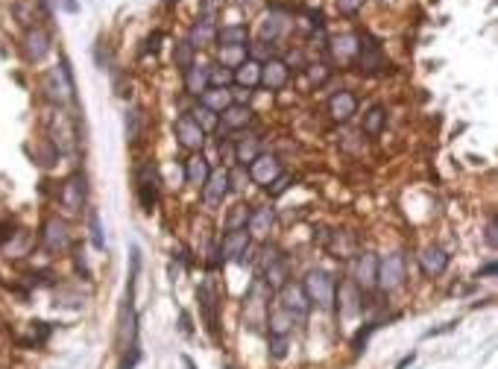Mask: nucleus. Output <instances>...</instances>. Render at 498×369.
Here are the masks:
<instances>
[{
    "label": "nucleus",
    "instance_id": "f257e3e1",
    "mask_svg": "<svg viewBox=\"0 0 498 369\" xmlns=\"http://www.w3.org/2000/svg\"><path fill=\"white\" fill-rule=\"evenodd\" d=\"M270 296H273V287H267L261 279H255L249 284L247 299H244V322L252 328V332H261V328L267 325Z\"/></svg>",
    "mask_w": 498,
    "mask_h": 369
},
{
    "label": "nucleus",
    "instance_id": "f03ea898",
    "mask_svg": "<svg viewBox=\"0 0 498 369\" xmlns=\"http://www.w3.org/2000/svg\"><path fill=\"white\" fill-rule=\"evenodd\" d=\"M355 68L361 73H381L387 68V56H384V47L378 42L375 35H357V50H355Z\"/></svg>",
    "mask_w": 498,
    "mask_h": 369
},
{
    "label": "nucleus",
    "instance_id": "7ed1b4c3",
    "mask_svg": "<svg viewBox=\"0 0 498 369\" xmlns=\"http://www.w3.org/2000/svg\"><path fill=\"white\" fill-rule=\"evenodd\" d=\"M302 290H305L308 302L316 305V308H331L334 294H337L334 279L326 273V270H311V273L305 276V282H302Z\"/></svg>",
    "mask_w": 498,
    "mask_h": 369
},
{
    "label": "nucleus",
    "instance_id": "20e7f679",
    "mask_svg": "<svg viewBox=\"0 0 498 369\" xmlns=\"http://www.w3.org/2000/svg\"><path fill=\"white\" fill-rule=\"evenodd\" d=\"M45 91H47V97L53 103H68V100H73V91H76V85H73V73H71V65H68V59H62V68L59 71H50L47 76H45Z\"/></svg>",
    "mask_w": 498,
    "mask_h": 369
},
{
    "label": "nucleus",
    "instance_id": "39448f33",
    "mask_svg": "<svg viewBox=\"0 0 498 369\" xmlns=\"http://www.w3.org/2000/svg\"><path fill=\"white\" fill-rule=\"evenodd\" d=\"M375 284L381 290H396L405 284V258L398 255V252H390L387 258H378V279Z\"/></svg>",
    "mask_w": 498,
    "mask_h": 369
},
{
    "label": "nucleus",
    "instance_id": "423d86ee",
    "mask_svg": "<svg viewBox=\"0 0 498 369\" xmlns=\"http://www.w3.org/2000/svg\"><path fill=\"white\" fill-rule=\"evenodd\" d=\"M135 185H138V200H141L144 211H153V205L158 202V173L150 162L135 170Z\"/></svg>",
    "mask_w": 498,
    "mask_h": 369
},
{
    "label": "nucleus",
    "instance_id": "0eeeda50",
    "mask_svg": "<svg viewBox=\"0 0 498 369\" xmlns=\"http://www.w3.org/2000/svg\"><path fill=\"white\" fill-rule=\"evenodd\" d=\"M278 176H282V164H278L275 155H267V152H258L255 159L249 162V179L261 188H270Z\"/></svg>",
    "mask_w": 498,
    "mask_h": 369
},
{
    "label": "nucleus",
    "instance_id": "6e6552de",
    "mask_svg": "<svg viewBox=\"0 0 498 369\" xmlns=\"http://www.w3.org/2000/svg\"><path fill=\"white\" fill-rule=\"evenodd\" d=\"M249 243H252V238H249V231H247V229H232L229 235L223 238V246H220V255H223V261L247 264V261H249V258H247Z\"/></svg>",
    "mask_w": 498,
    "mask_h": 369
},
{
    "label": "nucleus",
    "instance_id": "1a4fd4ad",
    "mask_svg": "<svg viewBox=\"0 0 498 369\" xmlns=\"http://www.w3.org/2000/svg\"><path fill=\"white\" fill-rule=\"evenodd\" d=\"M85 176H79V173H73V176L62 185V193H59V200H62V208L68 211V214H79L85 205Z\"/></svg>",
    "mask_w": 498,
    "mask_h": 369
},
{
    "label": "nucleus",
    "instance_id": "9d476101",
    "mask_svg": "<svg viewBox=\"0 0 498 369\" xmlns=\"http://www.w3.org/2000/svg\"><path fill=\"white\" fill-rule=\"evenodd\" d=\"M278 299H282V308H285V310H290V314H293L296 320H305V314H308L311 302H308V296H305L302 284L285 282L282 287H278Z\"/></svg>",
    "mask_w": 498,
    "mask_h": 369
},
{
    "label": "nucleus",
    "instance_id": "9b49d317",
    "mask_svg": "<svg viewBox=\"0 0 498 369\" xmlns=\"http://www.w3.org/2000/svg\"><path fill=\"white\" fill-rule=\"evenodd\" d=\"M229 190H232L229 188V173L226 170H211V176L203 185V200H206L208 208H220L223 200L229 197Z\"/></svg>",
    "mask_w": 498,
    "mask_h": 369
},
{
    "label": "nucleus",
    "instance_id": "f8f14e48",
    "mask_svg": "<svg viewBox=\"0 0 498 369\" xmlns=\"http://www.w3.org/2000/svg\"><path fill=\"white\" fill-rule=\"evenodd\" d=\"M176 138H179V144H182L185 150L196 152V150H203V144H206V132L199 129V123L191 118V114H185V118L176 121Z\"/></svg>",
    "mask_w": 498,
    "mask_h": 369
},
{
    "label": "nucleus",
    "instance_id": "ddd939ff",
    "mask_svg": "<svg viewBox=\"0 0 498 369\" xmlns=\"http://www.w3.org/2000/svg\"><path fill=\"white\" fill-rule=\"evenodd\" d=\"M42 238H45V246L50 252H62L71 246V231H68V223L59 220V217H50L42 229Z\"/></svg>",
    "mask_w": 498,
    "mask_h": 369
},
{
    "label": "nucleus",
    "instance_id": "4468645a",
    "mask_svg": "<svg viewBox=\"0 0 498 369\" xmlns=\"http://www.w3.org/2000/svg\"><path fill=\"white\" fill-rule=\"evenodd\" d=\"M420 267H422L425 276H443L449 270V252L443 246H437V243L425 246L420 252Z\"/></svg>",
    "mask_w": 498,
    "mask_h": 369
},
{
    "label": "nucleus",
    "instance_id": "2eb2a0df",
    "mask_svg": "<svg viewBox=\"0 0 498 369\" xmlns=\"http://www.w3.org/2000/svg\"><path fill=\"white\" fill-rule=\"evenodd\" d=\"M24 53H27L30 62H42L45 56L50 53V35H47V30L30 27L27 35H24Z\"/></svg>",
    "mask_w": 498,
    "mask_h": 369
},
{
    "label": "nucleus",
    "instance_id": "dca6fc26",
    "mask_svg": "<svg viewBox=\"0 0 498 369\" xmlns=\"http://www.w3.org/2000/svg\"><path fill=\"white\" fill-rule=\"evenodd\" d=\"M53 135H56V147H59V152H71L73 147H76V132H73V121L68 118L65 111H56L53 114Z\"/></svg>",
    "mask_w": 498,
    "mask_h": 369
},
{
    "label": "nucleus",
    "instance_id": "f3484780",
    "mask_svg": "<svg viewBox=\"0 0 498 369\" xmlns=\"http://www.w3.org/2000/svg\"><path fill=\"white\" fill-rule=\"evenodd\" d=\"M273 223H275V211H273L270 205H261V208L249 211V220H247V231H249V238L264 241V238L270 235Z\"/></svg>",
    "mask_w": 498,
    "mask_h": 369
},
{
    "label": "nucleus",
    "instance_id": "a211bd4d",
    "mask_svg": "<svg viewBox=\"0 0 498 369\" xmlns=\"http://www.w3.org/2000/svg\"><path fill=\"white\" fill-rule=\"evenodd\" d=\"M196 302H199V310H203V317H206V325H208V332L217 334V294H214V284L206 279L203 284H199L196 290Z\"/></svg>",
    "mask_w": 498,
    "mask_h": 369
},
{
    "label": "nucleus",
    "instance_id": "6ab92c4d",
    "mask_svg": "<svg viewBox=\"0 0 498 369\" xmlns=\"http://www.w3.org/2000/svg\"><path fill=\"white\" fill-rule=\"evenodd\" d=\"M287 76H290L287 62H282V59H267V62H261V85H267L270 91L285 88V85H287Z\"/></svg>",
    "mask_w": 498,
    "mask_h": 369
},
{
    "label": "nucleus",
    "instance_id": "aec40b11",
    "mask_svg": "<svg viewBox=\"0 0 498 369\" xmlns=\"http://www.w3.org/2000/svg\"><path fill=\"white\" fill-rule=\"evenodd\" d=\"M355 111H357V97H355L352 91H337V94H331L328 114H331L337 123H346Z\"/></svg>",
    "mask_w": 498,
    "mask_h": 369
},
{
    "label": "nucleus",
    "instance_id": "412c9836",
    "mask_svg": "<svg viewBox=\"0 0 498 369\" xmlns=\"http://www.w3.org/2000/svg\"><path fill=\"white\" fill-rule=\"evenodd\" d=\"M375 279H378V258L372 252H364L361 258H357V270H355V284L361 290H372L375 287Z\"/></svg>",
    "mask_w": 498,
    "mask_h": 369
},
{
    "label": "nucleus",
    "instance_id": "4be33fe9",
    "mask_svg": "<svg viewBox=\"0 0 498 369\" xmlns=\"http://www.w3.org/2000/svg\"><path fill=\"white\" fill-rule=\"evenodd\" d=\"M217 44H220V47H249V30H247V24L217 27Z\"/></svg>",
    "mask_w": 498,
    "mask_h": 369
},
{
    "label": "nucleus",
    "instance_id": "5701e85b",
    "mask_svg": "<svg viewBox=\"0 0 498 369\" xmlns=\"http://www.w3.org/2000/svg\"><path fill=\"white\" fill-rule=\"evenodd\" d=\"M217 42V27H214V21L211 18H199V21L191 27V32H188V44L194 47V50H199V47H208V44H214Z\"/></svg>",
    "mask_w": 498,
    "mask_h": 369
},
{
    "label": "nucleus",
    "instance_id": "b1692460",
    "mask_svg": "<svg viewBox=\"0 0 498 369\" xmlns=\"http://www.w3.org/2000/svg\"><path fill=\"white\" fill-rule=\"evenodd\" d=\"M208 176H211V164H208L206 155L196 152V155H191V159L185 162V182H188V185L203 188Z\"/></svg>",
    "mask_w": 498,
    "mask_h": 369
},
{
    "label": "nucleus",
    "instance_id": "393cba45",
    "mask_svg": "<svg viewBox=\"0 0 498 369\" xmlns=\"http://www.w3.org/2000/svg\"><path fill=\"white\" fill-rule=\"evenodd\" d=\"M235 103V97H232V91L229 88H214V85H208L203 94H199V106H206V109H211L214 114H220L223 109H229Z\"/></svg>",
    "mask_w": 498,
    "mask_h": 369
},
{
    "label": "nucleus",
    "instance_id": "a878e982",
    "mask_svg": "<svg viewBox=\"0 0 498 369\" xmlns=\"http://www.w3.org/2000/svg\"><path fill=\"white\" fill-rule=\"evenodd\" d=\"M235 83L241 85V88H247V91H252L255 85H261V62H255L252 56H249L244 65L235 68Z\"/></svg>",
    "mask_w": 498,
    "mask_h": 369
},
{
    "label": "nucleus",
    "instance_id": "bb28decb",
    "mask_svg": "<svg viewBox=\"0 0 498 369\" xmlns=\"http://www.w3.org/2000/svg\"><path fill=\"white\" fill-rule=\"evenodd\" d=\"M364 308V290L357 284H343L340 287V317H355Z\"/></svg>",
    "mask_w": 498,
    "mask_h": 369
},
{
    "label": "nucleus",
    "instance_id": "cd10ccee",
    "mask_svg": "<svg viewBox=\"0 0 498 369\" xmlns=\"http://www.w3.org/2000/svg\"><path fill=\"white\" fill-rule=\"evenodd\" d=\"M293 325H296V317L290 314V310H285V308H278V310H273V314H267L270 337H287L293 332Z\"/></svg>",
    "mask_w": 498,
    "mask_h": 369
},
{
    "label": "nucleus",
    "instance_id": "c85d7f7f",
    "mask_svg": "<svg viewBox=\"0 0 498 369\" xmlns=\"http://www.w3.org/2000/svg\"><path fill=\"white\" fill-rule=\"evenodd\" d=\"M220 121H223V126L226 129H244L249 121H252V111H249V106L247 103H232L229 109H223L220 111Z\"/></svg>",
    "mask_w": 498,
    "mask_h": 369
},
{
    "label": "nucleus",
    "instance_id": "c756f323",
    "mask_svg": "<svg viewBox=\"0 0 498 369\" xmlns=\"http://www.w3.org/2000/svg\"><path fill=\"white\" fill-rule=\"evenodd\" d=\"M185 73V91L188 94H194V97H199L206 88H208V68H199L196 62L188 68V71H182Z\"/></svg>",
    "mask_w": 498,
    "mask_h": 369
},
{
    "label": "nucleus",
    "instance_id": "7c9ffc66",
    "mask_svg": "<svg viewBox=\"0 0 498 369\" xmlns=\"http://www.w3.org/2000/svg\"><path fill=\"white\" fill-rule=\"evenodd\" d=\"M334 56L337 59H355V50H357V35L355 32H343L340 38H334Z\"/></svg>",
    "mask_w": 498,
    "mask_h": 369
},
{
    "label": "nucleus",
    "instance_id": "2f4dec72",
    "mask_svg": "<svg viewBox=\"0 0 498 369\" xmlns=\"http://www.w3.org/2000/svg\"><path fill=\"white\" fill-rule=\"evenodd\" d=\"M384 123H387V111H384L381 106H372V109L364 114V132H367V135H381Z\"/></svg>",
    "mask_w": 498,
    "mask_h": 369
},
{
    "label": "nucleus",
    "instance_id": "473e14b6",
    "mask_svg": "<svg viewBox=\"0 0 498 369\" xmlns=\"http://www.w3.org/2000/svg\"><path fill=\"white\" fill-rule=\"evenodd\" d=\"M235 83V71L226 65H208V85L214 88H229Z\"/></svg>",
    "mask_w": 498,
    "mask_h": 369
},
{
    "label": "nucleus",
    "instance_id": "72a5a7b5",
    "mask_svg": "<svg viewBox=\"0 0 498 369\" xmlns=\"http://www.w3.org/2000/svg\"><path fill=\"white\" fill-rule=\"evenodd\" d=\"M191 118L199 123V129H203V132H214L217 126H220V118H217V114L211 109H206V106H196L191 111Z\"/></svg>",
    "mask_w": 498,
    "mask_h": 369
},
{
    "label": "nucleus",
    "instance_id": "f704fd0d",
    "mask_svg": "<svg viewBox=\"0 0 498 369\" xmlns=\"http://www.w3.org/2000/svg\"><path fill=\"white\" fill-rule=\"evenodd\" d=\"M249 59V50L247 47H220V65L226 68H237V65H244Z\"/></svg>",
    "mask_w": 498,
    "mask_h": 369
},
{
    "label": "nucleus",
    "instance_id": "c9c22d12",
    "mask_svg": "<svg viewBox=\"0 0 498 369\" xmlns=\"http://www.w3.org/2000/svg\"><path fill=\"white\" fill-rule=\"evenodd\" d=\"M141 126H144V111L141 109H132L126 114V141L135 144L138 138H141Z\"/></svg>",
    "mask_w": 498,
    "mask_h": 369
},
{
    "label": "nucleus",
    "instance_id": "e433bc0d",
    "mask_svg": "<svg viewBox=\"0 0 498 369\" xmlns=\"http://www.w3.org/2000/svg\"><path fill=\"white\" fill-rule=\"evenodd\" d=\"M258 152H261V150H258V141H255V138L237 141V144H235V162H241V164L247 167V162H252Z\"/></svg>",
    "mask_w": 498,
    "mask_h": 369
},
{
    "label": "nucleus",
    "instance_id": "4c0bfd02",
    "mask_svg": "<svg viewBox=\"0 0 498 369\" xmlns=\"http://www.w3.org/2000/svg\"><path fill=\"white\" fill-rule=\"evenodd\" d=\"M173 65H176L179 71H188V68L194 65V47H191L188 42H179V44H176V50H173Z\"/></svg>",
    "mask_w": 498,
    "mask_h": 369
},
{
    "label": "nucleus",
    "instance_id": "58836bf2",
    "mask_svg": "<svg viewBox=\"0 0 498 369\" xmlns=\"http://www.w3.org/2000/svg\"><path fill=\"white\" fill-rule=\"evenodd\" d=\"M88 231H91V243L94 249H106V238H103V226H100V214L91 208L88 211Z\"/></svg>",
    "mask_w": 498,
    "mask_h": 369
},
{
    "label": "nucleus",
    "instance_id": "ea45409f",
    "mask_svg": "<svg viewBox=\"0 0 498 369\" xmlns=\"http://www.w3.org/2000/svg\"><path fill=\"white\" fill-rule=\"evenodd\" d=\"M226 173H229V188H232V190H247L249 173H247L244 164H241V167H235V170H226Z\"/></svg>",
    "mask_w": 498,
    "mask_h": 369
},
{
    "label": "nucleus",
    "instance_id": "a19ab883",
    "mask_svg": "<svg viewBox=\"0 0 498 369\" xmlns=\"http://www.w3.org/2000/svg\"><path fill=\"white\" fill-rule=\"evenodd\" d=\"M247 220H249L247 205H235L232 214H229V220H226V226H229V231H232V229H247Z\"/></svg>",
    "mask_w": 498,
    "mask_h": 369
},
{
    "label": "nucleus",
    "instance_id": "79ce46f5",
    "mask_svg": "<svg viewBox=\"0 0 498 369\" xmlns=\"http://www.w3.org/2000/svg\"><path fill=\"white\" fill-rule=\"evenodd\" d=\"M270 352L275 361L287 358V337H270Z\"/></svg>",
    "mask_w": 498,
    "mask_h": 369
},
{
    "label": "nucleus",
    "instance_id": "37998d69",
    "mask_svg": "<svg viewBox=\"0 0 498 369\" xmlns=\"http://www.w3.org/2000/svg\"><path fill=\"white\" fill-rule=\"evenodd\" d=\"M278 30H282V21H278V18H267L264 27H261V38H264V42H267V38L273 42V38L278 35Z\"/></svg>",
    "mask_w": 498,
    "mask_h": 369
},
{
    "label": "nucleus",
    "instance_id": "c03bdc74",
    "mask_svg": "<svg viewBox=\"0 0 498 369\" xmlns=\"http://www.w3.org/2000/svg\"><path fill=\"white\" fill-rule=\"evenodd\" d=\"M308 76H311L314 85H323V83L328 80V68H326V65H311V68H308Z\"/></svg>",
    "mask_w": 498,
    "mask_h": 369
},
{
    "label": "nucleus",
    "instance_id": "a18cd8bd",
    "mask_svg": "<svg viewBox=\"0 0 498 369\" xmlns=\"http://www.w3.org/2000/svg\"><path fill=\"white\" fill-rule=\"evenodd\" d=\"M337 9L343 15H357L364 9V0H337Z\"/></svg>",
    "mask_w": 498,
    "mask_h": 369
},
{
    "label": "nucleus",
    "instance_id": "49530a36",
    "mask_svg": "<svg viewBox=\"0 0 498 369\" xmlns=\"http://www.w3.org/2000/svg\"><path fill=\"white\" fill-rule=\"evenodd\" d=\"M287 188H290V179H287V176H278V179L273 182V197H282Z\"/></svg>",
    "mask_w": 498,
    "mask_h": 369
},
{
    "label": "nucleus",
    "instance_id": "de8ad7c7",
    "mask_svg": "<svg viewBox=\"0 0 498 369\" xmlns=\"http://www.w3.org/2000/svg\"><path fill=\"white\" fill-rule=\"evenodd\" d=\"M495 273H498V267H495V261H490L487 267L478 270V279H481V276H495Z\"/></svg>",
    "mask_w": 498,
    "mask_h": 369
},
{
    "label": "nucleus",
    "instance_id": "09e8293b",
    "mask_svg": "<svg viewBox=\"0 0 498 369\" xmlns=\"http://www.w3.org/2000/svg\"><path fill=\"white\" fill-rule=\"evenodd\" d=\"M158 42H162V32H155L147 38V50H158Z\"/></svg>",
    "mask_w": 498,
    "mask_h": 369
},
{
    "label": "nucleus",
    "instance_id": "8fccbe9b",
    "mask_svg": "<svg viewBox=\"0 0 498 369\" xmlns=\"http://www.w3.org/2000/svg\"><path fill=\"white\" fill-rule=\"evenodd\" d=\"M76 270L83 273V279H91V273H88V264H85V258H76Z\"/></svg>",
    "mask_w": 498,
    "mask_h": 369
},
{
    "label": "nucleus",
    "instance_id": "3c124183",
    "mask_svg": "<svg viewBox=\"0 0 498 369\" xmlns=\"http://www.w3.org/2000/svg\"><path fill=\"white\" fill-rule=\"evenodd\" d=\"M487 243H490V246L495 249V220H492V223L487 226Z\"/></svg>",
    "mask_w": 498,
    "mask_h": 369
},
{
    "label": "nucleus",
    "instance_id": "603ef678",
    "mask_svg": "<svg viewBox=\"0 0 498 369\" xmlns=\"http://www.w3.org/2000/svg\"><path fill=\"white\" fill-rule=\"evenodd\" d=\"M413 361H416V355H413V352H410V355H405V358H402V361H398V366H396V369H408V366H410V363H413Z\"/></svg>",
    "mask_w": 498,
    "mask_h": 369
},
{
    "label": "nucleus",
    "instance_id": "864d4df0",
    "mask_svg": "<svg viewBox=\"0 0 498 369\" xmlns=\"http://www.w3.org/2000/svg\"><path fill=\"white\" fill-rule=\"evenodd\" d=\"M182 332H185V334H191V317L185 314V310H182Z\"/></svg>",
    "mask_w": 498,
    "mask_h": 369
},
{
    "label": "nucleus",
    "instance_id": "5fc2aeb1",
    "mask_svg": "<svg viewBox=\"0 0 498 369\" xmlns=\"http://www.w3.org/2000/svg\"><path fill=\"white\" fill-rule=\"evenodd\" d=\"M62 6H65L68 12H76V4H73V0H62Z\"/></svg>",
    "mask_w": 498,
    "mask_h": 369
}]
</instances>
